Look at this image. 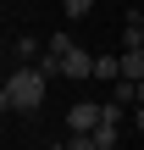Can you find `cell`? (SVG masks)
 Listing matches in <instances>:
<instances>
[{
  "label": "cell",
  "instance_id": "cell-1",
  "mask_svg": "<svg viewBox=\"0 0 144 150\" xmlns=\"http://www.w3.org/2000/svg\"><path fill=\"white\" fill-rule=\"evenodd\" d=\"M6 95H11V111H39V106H44V78H39V67L6 72Z\"/></svg>",
  "mask_w": 144,
  "mask_h": 150
},
{
  "label": "cell",
  "instance_id": "cell-2",
  "mask_svg": "<svg viewBox=\"0 0 144 150\" xmlns=\"http://www.w3.org/2000/svg\"><path fill=\"white\" fill-rule=\"evenodd\" d=\"M67 128H72V134H94V128H100V106H94V100L67 106Z\"/></svg>",
  "mask_w": 144,
  "mask_h": 150
},
{
  "label": "cell",
  "instance_id": "cell-3",
  "mask_svg": "<svg viewBox=\"0 0 144 150\" xmlns=\"http://www.w3.org/2000/svg\"><path fill=\"white\" fill-rule=\"evenodd\" d=\"M61 78H78V83H83V78H94V56L72 45V50L61 56Z\"/></svg>",
  "mask_w": 144,
  "mask_h": 150
},
{
  "label": "cell",
  "instance_id": "cell-4",
  "mask_svg": "<svg viewBox=\"0 0 144 150\" xmlns=\"http://www.w3.org/2000/svg\"><path fill=\"white\" fill-rule=\"evenodd\" d=\"M94 78L100 83H117L122 78V56H94Z\"/></svg>",
  "mask_w": 144,
  "mask_h": 150
},
{
  "label": "cell",
  "instance_id": "cell-5",
  "mask_svg": "<svg viewBox=\"0 0 144 150\" xmlns=\"http://www.w3.org/2000/svg\"><path fill=\"white\" fill-rule=\"evenodd\" d=\"M94 145H100V150H117V145H122V122H105V117H100V128H94Z\"/></svg>",
  "mask_w": 144,
  "mask_h": 150
},
{
  "label": "cell",
  "instance_id": "cell-6",
  "mask_svg": "<svg viewBox=\"0 0 144 150\" xmlns=\"http://www.w3.org/2000/svg\"><path fill=\"white\" fill-rule=\"evenodd\" d=\"M122 78H128V83H139V78H144V45L122 56Z\"/></svg>",
  "mask_w": 144,
  "mask_h": 150
},
{
  "label": "cell",
  "instance_id": "cell-7",
  "mask_svg": "<svg viewBox=\"0 0 144 150\" xmlns=\"http://www.w3.org/2000/svg\"><path fill=\"white\" fill-rule=\"evenodd\" d=\"M44 50H50V56H67V50H72V33H55V39H50Z\"/></svg>",
  "mask_w": 144,
  "mask_h": 150
},
{
  "label": "cell",
  "instance_id": "cell-8",
  "mask_svg": "<svg viewBox=\"0 0 144 150\" xmlns=\"http://www.w3.org/2000/svg\"><path fill=\"white\" fill-rule=\"evenodd\" d=\"M89 6H94V0H61V11H67V17H89Z\"/></svg>",
  "mask_w": 144,
  "mask_h": 150
},
{
  "label": "cell",
  "instance_id": "cell-9",
  "mask_svg": "<svg viewBox=\"0 0 144 150\" xmlns=\"http://www.w3.org/2000/svg\"><path fill=\"white\" fill-rule=\"evenodd\" d=\"M67 150H100V145H94V134H72V145H67Z\"/></svg>",
  "mask_w": 144,
  "mask_h": 150
},
{
  "label": "cell",
  "instance_id": "cell-10",
  "mask_svg": "<svg viewBox=\"0 0 144 150\" xmlns=\"http://www.w3.org/2000/svg\"><path fill=\"white\" fill-rule=\"evenodd\" d=\"M11 111V95H6V78H0V117Z\"/></svg>",
  "mask_w": 144,
  "mask_h": 150
},
{
  "label": "cell",
  "instance_id": "cell-11",
  "mask_svg": "<svg viewBox=\"0 0 144 150\" xmlns=\"http://www.w3.org/2000/svg\"><path fill=\"white\" fill-rule=\"evenodd\" d=\"M133 128H139V134H144V100H139V111H133Z\"/></svg>",
  "mask_w": 144,
  "mask_h": 150
},
{
  "label": "cell",
  "instance_id": "cell-12",
  "mask_svg": "<svg viewBox=\"0 0 144 150\" xmlns=\"http://www.w3.org/2000/svg\"><path fill=\"white\" fill-rule=\"evenodd\" d=\"M139 100H144V78H139Z\"/></svg>",
  "mask_w": 144,
  "mask_h": 150
},
{
  "label": "cell",
  "instance_id": "cell-13",
  "mask_svg": "<svg viewBox=\"0 0 144 150\" xmlns=\"http://www.w3.org/2000/svg\"><path fill=\"white\" fill-rule=\"evenodd\" d=\"M139 22H144V11H139Z\"/></svg>",
  "mask_w": 144,
  "mask_h": 150
}]
</instances>
